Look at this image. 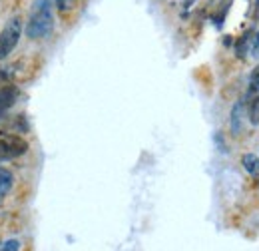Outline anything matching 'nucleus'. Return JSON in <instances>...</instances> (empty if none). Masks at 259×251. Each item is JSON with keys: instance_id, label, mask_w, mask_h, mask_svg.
Masks as SVG:
<instances>
[{"instance_id": "f257e3e1", "label": "nucleus", "mask_w": 259, "mask_h": 251, "mask_svg": "<svg viewBox=\"0 0 259 251\" xmlns=\"http://www.w3.org/2000/svg\"><path fill=\"white\" fill-rule=\"evenodd\" d=\"M54 28V2L52 0H34L28 22H26V36L30 40L46 38Z\"/></svg>"}, {"instance_id": "f03ea898", "label": "nucleus", "mask_w": 259, "mask_h": 251, "mask_svg": "<svg viewBox=\"0 0 259 251\" xmlns=\"http://www.w3.org/2000/svg\"><path fill=\"white\" fill-rule=\"evenodd\" d=\"M20 36H22V18L12 16L0 32V60H6L12 54V50L20 42Z\"/></svg>"}, {"instance_id": "7ed1b4c3", "label": "nucleus", "mask_w": 259, "mask_h": 251, "mask_svg": "<svg viewBox=\"0 0 259 251\" xmlns=\"http://www.w3.org/2000/svg\"><path fill=\"white\" fill-rule=\"evenodd\" d=\"M243 106L247 112V120L249 124H259V64L251 70L249 82H247V92L243 98Z\"/></svg>"}, {"instance_id": "20e7f679", "label": "nucleus", "mask_w": 259, "mask_h": 251, "mask_svg": "<svg viewBox=\"0 0 259 251\" xmlns=\"http://www.w3.org/2000/svg\"><path fill=\"white\" fill-rule=\"evenodd\" d=\"M28 152V142L22 136H0V163Z\"/></svg>"}, {"instance_id": "39448f33", "label": "nucleus", "mask_w": 259, "mask_h": 251, "mask_svg": "<svg viewBox=\"0 0 259 251\" xmlns=\"http://www.w3.org/2000/svg\"><path fill=\"white\" fill-rule=\"evenodd\" d=\"M18 96H20V90H18L16 86H12V84L0 88V120H2V118L6 116V112L16 104Z\"/></svg>"}, {"instance_id": "423d86ee", "label": "nucleus", "mask_w": 259, "mask_h": 251, "mask_svg": "<svg viewBox=\"0 0 259 251\" xmlns=\"http://www.w3.org/2000/svg\"><path fill=\"white\" fill-rule=\"evenodd\" d=\"M241 165H243V170H245L255 182H259V157L255 156V154H243Z\"/></svg>"}, {"instance_id": "0eeeda50", "label": "nucleus", "mask_w": 259, "mask_h": 251, "mask_svg": "<svg viewBox=\"0 0 259 251\" xmlns=\"http://www.w3.org/2000/svg\"><path fill=\"white\" fill-rule=\"evenodd\" d=\"M243 112H245L243 100L237 102V104L231 108V132H233V136H239V134H241V118H243Z\"/></svg>"}, {"instance_id": "6e6552de", "label": "nucleus", "mask_w": 259, "mask_h": 251, "mask_svg": "<svg viewBox=\"0 0 259 251\" xmlns=\"http://www.w3.org/2000/svg\"><path fill=\"white\" fill-rule=\"evenodd\" d=\"M14 186V176L10 170H2L0 168V197H4Z\"/></svg>"}, {"instance_id": "1a4fd4ad", "label": "nucleus", "mask_w": 259, "mask_h": 251, "mask_svg": "<svg viewBox=\"0 0 259 251\" xmlns=\"http://www.w3.org/2000/svg\"><path fill=\"white\" fill-rule=\"evenodd\" d=\"M249 56H253V58H257L259 60V30L253 34V38H251V46H249Z\"/></svg>"}, {"instance_id": "9d476101", "label": "nucleus", "mask_w": 259, "mask_h": 251, "mask_svg": "<svg viewBox=\"0 0 259 251\" xmlns=\"http://www.w3.org/2000/svg\"><path fill=\"white\" fill-rule=\"evenodd\" d=\"M2 249L6 251H18L20 249V241H18V239H8V241H4V243H2Z\"/></svg>"}, {"instance_id": "9b49d317", "label": "nucleus", "mask_w": 259, "mask_h": 251, "mask_svg": "<svg viewBox=\"0 0 259 251\" xmlns=\"http://www.w3.org/2000/svg\"><path fill=\"white\" fill-rule=\"evenodd\" d=\"M255 6H257V14H259V0H255Z\"/></svg>"}]
</instances>
